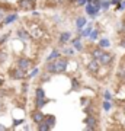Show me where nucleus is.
I'll use <instances>...</instances> for the list:
<instances>
[{"instance_id":"6e6552de","label":"nucleus","mask_w":125,"mask_h":131,"mask_svg":"<svg viewBox=\"0 0 125 131\" xmlns=\"http://www.w3.org/2000/svg\"><path fill=\"white\" fill-rule=\"evenodd\" d=\"M12 77L13 79H18V80H22L23 77H25V70L23 69H20V67H18V69H15V70H12Z\"/></svg>"},{"instance_id":"ea45409f","label":"nucleus","mask_w":125,"mask_h":131,"mask_svg":"<svg viewBox=\"0 0 125 131\" xmlns=\"http://www.w3.org/2000/svg\"><path fill=\"white\" fill-rule=\"evenodd\" d=\"M87 2H92V0H87Z\"/></svg>"},{"instance_id":"f3484780","label":"nucleus","mask_w":125,"mask_h":131,"mask_svg":"<svg viewBox=\"0 0 125 131\" xmlns=\"http://www.w3.org/2000/svg\"><path fill=\"white\" fill-rule=\"evenodd\" d=\"M48 102V99H45V98H37L35 99V105H37V109H41L45 103Z\"/></svg>"},{"instance_id":"c756f323","label":"nucleus","mask_w":125,"mask_h":131,"mask_svg":"<svg viewBox=\"0 0 125 131\" xmlns=\"http://www.w3.org/2000/svg\"><path fill=\"white\" fill-rule=\"evenodd\" d=\"M118 10H125V0H121L118 3Z\"/></svg>"},{"instance_id":"4be33fe9","label":"nucleus","mask_w":125,"mask_h":131,"mask_svg":"<svg viewBox=\"0 0 125 131\" xmlns=\"http://www.w3.org/2000/svg\"><path fill=\"white\" fill-rule=\"evenodd\" d=\"M103 111H106V112H109L112 109V103H111V101H103Z\"/></svg>"},{"instance_id":"7ed1b4c3","label":"nucleus","mask_w":125,"mask_h":131,"mask_svg":"<svg viewBox=\"0 0 125 131\" xmlns=\"http://www.w3.org/2000/svg\"><path fill=\"white\" fill-rule=\"evenodd\" d=\"M113 58H115V56H113L112 52H103V56L99 58V61H100V64H102L103 67H108V66L112 64Z\"/></svg>"},{"instance_id":"aec40b11","label":"nucleus","mask_w":125,"mask_h":131,"mask_svg":"<svg viewBox=\"0 0 125 131\" xmlns=\"http://www.w3.org/2000/svg\"><path fill=\"white\" fill-rule=\"evenodd\" d=\"M51 128H52V127H51V125H48L45 121H42L41 124L38 125V130H39V131H48V130H51Z\"/></svg>"},{"instance_id":"f8f14e48","label":"nucleus","mask_w":125,"mask_h":131,"mask_svg":"<svg viewBox=\"0 0 125 131\" xmlns=\"http://www.w3.org/2000/svg\"><path fill=\"white\" fill-rule=\"evenodd\" d=\"M103 48H100V47H96V48H93L92 50V57L93 58H96V60H99L100 57L103 56Z\"/></svg>"},{"instance_id":"9b49d317","label":"nucleus","mask_w":125,"mask_h":131,"mask_svg":"<svg viewBox=\"0 0 125 131\" xmlns=\"http://www.w3.org/2000/svg\"><path fill=\"white\" fill-rule=\"evenodd\" d=\"M18 67H20V69H23V70L29 69V67H31V60H28V58H19L18 60Z\"/></svg>"},{"instance_id":"393cba45","label":"nucleus","mask_w":125,"mask_h":131,"mask_svg":"<svg viewBox=\"0 0 125 131\" xmlns=\"http://www.w3.org/2000/svg\"><path fill=\"white\" fill-rule=\"evenodd\" d=\"M103 99H105V101H112V93L109 90H105V92H103Z\"/></svg>"},{"instance_id":"2f4dec72","label":"nucleus","mask_w":125,"mask_h":131,"mask_svg":"<svg viewBox=\"0 0 125 131\" xmlns=\"http://www.w3.org/2000/svg\"><path fill=\"white\" fill-rule=\"evenodd\" d=\"M38 73H39V70H38V69H33V70L31 71V73H29V77H35V76H37Z\"/></svg>"},{"instance_id":"473e14b6","label":"nucleus","mask_w":125,"mask_h":131,"mask_svg":"<svg viewBox=\"0 0 125 131\" xmlns=\"http://www.w3.org/2000/svg\"><path fill=\"white\" fill-rule=\"evenodd\" d=\"M119 47H122V48H125V38H122L119 41Z\"/></svg>"},{"instance_id":"c85d7f7f","label":"nucleus","mask_w":125,"mask_h":131,"mask_svg":"<svg viewBox=\"0 0 125 131\" xmlns=\"http://www.w3.org/2000/svg\"><path fill=\"white\" fill-rule=\"evenodd\" d=\"M71 84H73V89H74V90H77V89L80 88V83H79V82H77L76 79L71 80Z\"/></svg>"},{"instance_id":"a878e982","label":"nucleus","mask_w":125,"mask_h":131,"mask_svg":"<svg viewBox=\"0 0 125 131\" xmlns=\"http://www.w3.org/2000/svg\"><path fill=\"white\" fill-rule=\"evenodd\" d=\"M64 54L69 56V57H71V56H74V50L73 48H64Z\"/></svg>"},{"instance_id":"dca6fc26","label":"nucleus","mask_w":125,"mask_h":131,"mask_svg":"<svg viewBox=\"0 0 125 131\" xmlns=\"http://www.w3.org/2000/svg\"><path fill=\"white\" fill-rule=\"evenodd\" d=\"M99 47L103 48V50H105V48H109L111 47V41H109L108 38H102V39H99Z\"/></svg>"},{"instance_id":"412c9836","label":"nucleus","mask_w":125,"mask_h":131,"mask_svg":"<svg viewBox=\"0 0 125 131\" xmlns=\"http://www.w3.org/2000/svg\"><path fill=\"white\" fill-rule=\"evenodd\" d=\"M92 25H89V26H86V28L82 29V37H89L90 34H92Z\"/></svg>"},{"instance_id":"72a5a7b5","label":"nucleus","mask_w":125,"mask_h":131,"mask_svg":"<svg viewBox=\"0 0 125 131\" xmlns=\"http://www.w3.org/2000/svg\"><path fill=\"white\" fill-rule=\"evenodd\" d=\"M5 18H6V16L0 12V24H3V22H5Z\"/></svg>"},{"instance_id":"9d476101","label":"nucleus","mask_w":125,"mask_h":131,"mask_svg":"<svg viewBox=\"0 0 125 131\" xmlns=\"http://www.w3.org/2000/svg\"><path fill=\"white\" fill-rule=\"evenodd\" d=\"M70 42H71V45L74 47V50H76V51H83V44H82V41H80V38L70 39Z\"/></svg>"},{"instance_id":"2eb2a0df","label":"nucleus","mask_w":125,"mask_h":131,"mask_svg":"<svg viewBox=\"0 0 125 131\" xmlns=\"http://www.w3.org/2000/svg\"><path fill=\"white\" fill-rule=\"evenodd\" d=\"M44 121H45L47 124H48V125L54 127V125H55V122H57V119H55V117H54V115H45Z\"/></svg>"},{"instance_id":"bb28decb","label":"nucleus","mask_w":125,"mask_h":131,"mask_svg":"<svg viewBox=\"0 0 125 131\" xmlns=\"http://www.w3.org/2000/svg\"><path fill=\"white\" fill-rule=\"evenodd\" d=\"M6 58H7V52L6 51H0V63L6 61Z\"/></svg>"},{"instance_id":"20e7f679","label":"nucleus","mask_w":125,"mask_h":131,"mask_svg":"<svg viewBox=\"0 0 125 131\" xmlns=\"http://www.w3.org/2000/svg\"><path fill=\"white\" fill-rule=\"evenodd\" d=\"M84 124H86V128L87 130H96L97 128V118L93 117L92 114L89 117L84 118Z\"/></svg>"},{"instance_id":"39448f33","label":"nucleus","mask_w":125,"mask_h":131,"mask_svg":"<svg viewBox=\"0 0 125 131\" xmlns=\"http://www.w3.org/2000/svg\"><path fill=\"white\" fill-rule=\"evenodd\" d=\"M84 9H86V13H87L90 18H96L97 15H99V9L93 5L92 2H87V5L84 6Z\"/></svg>"},{"instance_id":"ddd939ff","label":"nucleus","mask_w":125,"mask_h":131,"mask_svg":"<svg viewBox=\"0 0 125 131\" xmlns=\"http://www.w3.org/2000/svg\"><path fill=\"white\" fill-rule=\"evenodd\" d=\"M70 39H71V32H69V31H65L60 35V44H67Z\"/></svg>"},{"instance_id":"5701e85b","label":"nucleus","mask_w":125,"mask_h":131,"mask_svg":"<svg viewBox=\"0 0 125 131\" xmlns=\"http://www.w3.org/2000/svg\"><path fill=\"white\" fill-rule=\"evenodd\" d=\"M97 37H99V31H97V29H93V31H92V34L89 35V38H90V41H95V39H96Z\"/></svg>"},{"instance_id":"4468645a","label":"nucleus","mask_w":125,"mask_h":131,"mask_svg":"<svg viewBox=\"0 0 125 131\" xmlns=\"http://www.w3.org/2000/svg\"><path fill=\"white\" fill-rule=\"evenodd\" d=\"M16 35H18V38H20V39H23V41H29V34L25 31V29H18V32H16Z\"/></svg>"},{"instance_id":"b1692460","label":"nucleus","mask_w":125,"mask_h":131,"mask_svg":"<svg viewBox=\"0 0 125 131\" xmlns=\"http://www.w3.org/2000/svg\"><path fill=\"white\" fill-rule=\"evenodd\" d=\"M111 6V0H102V9L103 10H108Z\"/></svg>"},{"instance_id":"4c0bfd02","label":"nucleus","mask_w":125,"mask_h":131,"mask_svg":"<svg viewBox=\"0 0 125 131\" xmlns=\"http://www.w3.org/2000/svg\"><path fill=\"white\" fill-rule=\"evenodd\" d=\"M69 2H76V0H69Z\"/></svg>"},{"instance_id":"6ab92c4d","label":"nucleus","mask_w":125,"mask_h":131,"mask_svg":"<svg viewBox=\"0 0 125 131\" xmlns=\"http://www.w3.org/2000/svg\"><path fill=\"white\" fill-rule=\"evenodd\" d=\"M57 58H60V51H58V50H54V51L48 56V58H47V60L52 61V60H57Z\"/></svg>"},{"instance_id":"0eeeda50","label":"nucleus","mask_w":125,"mask_h":131,"mask_svg":"<svg viewBox=\"0 0 125 131\" xmlns=\"http://www.w3.org/2000/svg\"><path fill=\"white\" fill-rule=\"evenodd\" d=\"M86 24H87V20H86L84 16H79V18L76 19V28H77V32L82 34V29L86 26Z\"/></svg>"},{"instance_id":"58836bf2","label":"nucleus","mask_w":125,"mask_h":131,"mask_svg":"<svg viewBox=\"0 0 125 131\" xmlns=\"http://www.w3.org/2000/svg\"><path fill=\"white\" fill-rule=\"evenodd\" d=\"M0 86H2V79H0Z\"/></svg>"},{"instance_id":"a211bd4d","label":"nucleus","mask_w":125,"mask_h":131,"mask_svg":"<svg viewBox=\"0 0 125 131\" xmlns=\"http://www.w3.org/2000/svg\"><path fill=\"white\" fill-rule=\"evenodd\" d=\"M18 19V13H9L7 16L5 18V24H12Z\"/></svg>"},{"instance_id":"f704fd0d","label":"nucleus","mask_w":125,"mask_h":131,"mask_svg":"<svg viewBox=\"0 0 125 131\" xmlns=\"http://www.w3.org/2000/svg\"><path fill=\"white\" fill-rule=\"evenodd\" d=\"M54 2H55V3H60V5H63L65 0H54Z\"/></svg>"},{"instance_id":"7c9ffc66","label":"nucleus","mask_w":125,"mask_h":131,"mask_svg":"<svg viewBox=\"0 0 125 131\" xmlns=\"http://www.w3.org/2000/svg\"><path fill=\"white\" fill-rule=\"evenodd\" d=\"M77 6H86L87 5V0H76Z\"/></svg>"},{"instance_id":"cd10ccee","label":"nucleus","mask_w":125,"mask_h":131,"mask_svg":"<svg viewBox=\"0 0 125 131\" xmlns=\"http://www.w3.org/2000/svg\"><path fill=\"white\" fill-rule=\"evenodd\" d=\"M37 98H45V92L39 88V89H37Z\"/></svg>"},{"instance_id":"423d86ee","label":"nucleus","mask_w":125,"mask_h":131,"mask_svg":"<svg viewBox=\"0 0 125 131\" xmlns=\"http://www.w3.org/2000/svg\"><path fill=\"white\" fill-rule=\"evenodd\" d=\"M31 118H32L33 124H37V125H39L42 121H44V118H45V115L39 111V109H37V111H33L32 114H31Z\"/></svg>"},{"instance_id":"f257e3e1","label":"nucleus","mask_w":125,"mask_h":131,"mask_svg":"<svg viewBox=\"0 0 125 131\" xmlns=\"http://www.w3.org/2000/svg\"><path fill=\"white\" fill-rule=\"evenodd\" d=\"M67 64L69 61L67 58H57V60H52V61H48L45 64V71L48 73H64L65 69H67Z\"/></svg>"},{"instance_id":"a19ab883","label":"nucleus","mask_w":125,"mask_h":131,"mask_svg":"<svg viewBox=\"0 0 125 131\" xmlns=\"http://www.w3.org/2000/svg\"><path fill=\"white\" fill-rule=\"evenodd\" d=\"M0 109H2V105H0Z\"/></svg>"},{"instance_id":"c9c22d12","label":"nucleus","mask_w":125,"mask_h":131,"mask_svg":"<svg viewBox=\"0 0 125 131\" xmlns=\"http://www.w3.org/2000/svg\"><path fill=\"white\" fill-rule=\"evenodd\" d=\"M0 130H3V131H5V130H7V128H6L5 125H2V124H0Z\"/></svg>"},{"instance_id":"e433bc0d","label":"nucleus","mask_w":125,"mask_h":131,"mask_svg":"<svg viewBox=\"0 0 125 131\" xmlns=\"http://www.w3.org/2000/svg\"><path fill=\"white\" fill-rule=\"evenodd\" d=\"M124 114H125V105H124Z\"/></svg>"},{"instance_id":"1a4fd4ad","label":"nucleus","mask_w":125,"mask_h":131,"mask_svg":"<svg viewBox=\"0 0 125 131\" xmlns=\"http://www.w3.org/2000/svg\"><path fill=\"white\" fill-rule=\"evenodd\" d=\"M19 6L22 9H33L35 7V2L33 0H20L19 2Z\"/></svg>"},{"instance_id":"f03ea898","label":"nucleus","mask_w":125,"mask_h":131,"mask_svg":"<svg viewBox=\"0 0 125 131\" xmlns=\"http://www.w3.org/2000/svg\"><path fill=\"white\" fill-rule=\"evenodd\" d=\"M100 61L96 60V58H92V60L87 63V70L90 71V73H93V74H97L99 73V70H100Z\"/></svg>"}]
</instances>
